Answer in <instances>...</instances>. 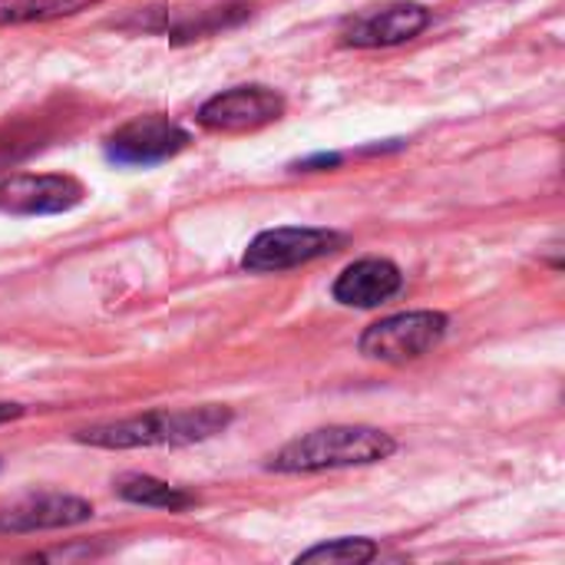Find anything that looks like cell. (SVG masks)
I'll return each instance as SVG.
<instances>
[{
  "label": "cell",
  "instance_id": "277c9868",
  "mask_svg": "<svg viewBox=\"0 0 565 565\" xmlns=\"http://www.w3.org/2000/svg\"><path fill=\"white\" fill-rule=\"evenodd\" d=\"M341 245H344L341 232L308 228V225H281V228H268L252 238V245L242 255V268L255 271V275L288 271V268L318 262L324 255H334Z\"/></svg>",
  "mask_w": 565,
  "mask_h": 565
},
{
  "label": "cell",
  "instance_id": "8992f818",
  "mask_svg": "<svg viewBox=\"0 0 565 565\" xmlns=\"http://www.w3.org/2000/svg\"><path fill=\"white\" fill-rule=\"evenodd\" d=\"M86 199L79 179L63 172H17L0 179V212L17 218L33 215H60L76 209Z\"/></svg>",
  "mask_w": 565,
  "mask_h": 565
},
{
  "label": "cell",
  "instance_id": "6da1fadb",
  "mask_svg": "<svg viewBox=\"0 0 565 565\" xmlns=\"http://www.w3.org/2000/svg\"><path fill=\"white\" fill-rule=\"evenodd\" d=\"M232 424V411L222 404L182 407V411H149L139 417H122L96 424L76 434L79 444L99 450H142V447H189L218 437Z\"/></svg>",
  "mask_w": 565,
  "mask_h": 565
},
{
  "label": "cell",
  "instance_id": "4fadbf2b",
  "mask_svg": "<svg viewBox=\"0 0 565 565\" xmlns=\"http://www.w3.org/2000/svg\"><path fill=\"white\" fill-rule=\"evenodd\" d=\"M371 559H377V543H371V540H361V536H344V540H331V543H321V546H315V550H308V553H301L295 563L298 565H311V563H321V565H364L371 563Z\"/></svg>",
  "mask_w": 565,
  "mask_h": 565
},
{
  "label": "cell",
  "instance_id": "5bb4252c",
  "mask_svg": "<svg viewBox=\"0 0 565 565\" xmlns=\"http://www.w3.org/2000/svg\"><path fill=\"white\" fill-rule=\"evenodd\" d=\"M23 414H26V407H20V404H0V424H10Z\"/></svg>",
  "mask_w": 565,
  "mask_h": 565
},
{
  "label": "cell",
  "instance_id": "5b68a950",
  "mask_svg": "<svg viewBox=\"0 0 565 565\" xmlns=\"http://www.w3.org/2000/svg\"><path fill=\"white\" fill-rule=\"evenodd\" d=\"M285 116V96L271 86H232L199 106V126L209 132H255Z\"/></svg>",
  "mask_w": 565,
  "mask_h": 565
},
{
  "label": "cell",
  "instance_id": "52a82bcc",
  "mask_svg": "<svg viewBox=\"0 0 565 565\" xmlns=\"http://www.w3.org/2000/svg\"><path fill=\"white\" fill-rule=\"evenodd\" d=\"M430 10L414 0H394L381 7H367L344 20L341 43L358 50H377V46H397L414 36H420L430 26Z\"/></svg>",
  "mask_w": 565,
  "mask_h": 565
},
{
  "label": "cell",
  "instance_id": "9c48e42d",
  "mask_svg": "<svg viewBox=\"0 0 565 565\" xmlns=\"http://www.w3.org/2000/svg\"><path fill=\"white\" fill-rule=\"evenodd\" d=\"M93 520V503L70 493H33L0 510V533L70 530Z\"/></svg>",
  "mask_w": 565,
  "mask_h": 565
},
{
  "label": "cell",
  "instance_id": "7c38bea8",
  "mask_svg": "<svg viewBox=\"0 0 565 565\" xmlns=\"http://www.w3.org/2000/svg\"><path fill=\"white\" fill-rule=\"evenodd\" d=\"M93 3H103V0H0V26L73 17L79 10H89Z\"/></svg>",
  "mask_w": 565,
  "mask_h": 565
},
{
  "label": "cell",
  "instance_id": "3957f363",
  "mask_svg": "<svg viewBox=\"0 0 565 565\" xmlns=\"http://www.w3.org/2000/svg\"><path fill=\"white\" fill-rule=\"evenodd\" d=\"M447 328H450V318L444 311H404V315H391V318H381L377 324H371L361 334L358 351L367 361L407 364V361H417V358L430 354L447 338Z\"/></svg>",
  "mask_w": 565,
  "mask_h": 565
},
{
  "label": "cell",
  "instance_id": "8fae6325",
  "mask_svg": "<svg viewBox=\"0 0 565 565\" xmlns=\"http://www.w3.org/2000/svg\"><path fill=\"white\" fill-rule=\"evenodd\" d=\"M116 493L126 500V503H136V507H152V510H169V513H179L185 507H192L195 500L179 490V487H169L156 477H146V473H126L116 480Z\"/></svg>",
  "mask_w": 565,
  "mask_h": 565
},
{
  "label": "cell",
  "instance_id": "30bf717a",
  "mask_svg": "<svg viewBox=\"0 0 565 565\" xmlns=\"http://www.w3.org/2000/svg\"><path fill=\"white\" fill-rule=\"evenodd\" d=\"M404 288V275L391 258H361L334 278V301L344 308H381Z\"/></svg>",
  "mask_w": 565,
  "mask_h": 565
},
{
  "label": "cell",
  "instance_id": "7a4b0ae2",
  "mask_svg": "<svg viewBox=\"0 0 565 565\" xmlns=\"http://www.w3.org/2000/svg\"><path fill=\"white\" fill-rule=\"evenodd\" d=\"M397 440L377 427L364 424H334L318 427L311 434L295 437L285 444L271 460L268 470L275 473H324V470H344V467H367L394 457Z\"/></svg>",
  "mask_w": 565,
  "mask_h": 565
},
{
  "label": "cell",
  "instance_id": "ba28073f",
  "mask_svg": "<svg viewBox=\"0 0 565 565\" xmlns=\"http://www.w3.org/2000/svg\"><path fill=\"white\" fill-rule=\"evenodd\" d=\"M189 142H192L189 132L179 122H172L169 116H139L109 136L106 156L116 166L146 169V166H159V162L179 156Z\"/></svg>",
  "mask_w": 565,
  "mask_h": 565
}]
</instances>
